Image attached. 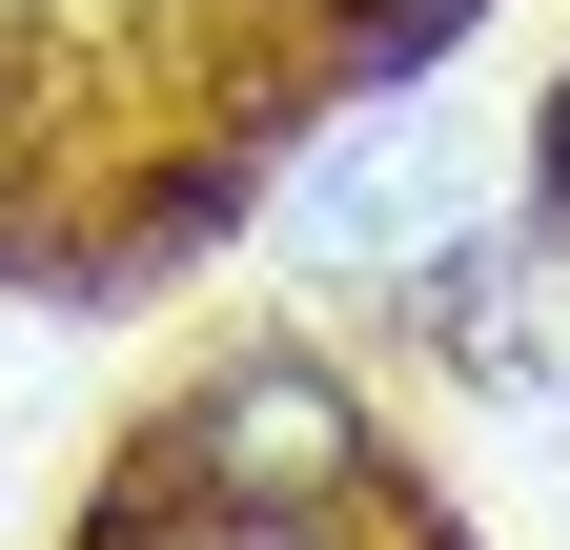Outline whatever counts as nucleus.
Segmentation results:
<instances>
[{"label": "nucleus", "mask_w": 570, "mask_h": 550, "mask_svg": "<svg viewBox=\"0 0 570 550\" xmlns=\"http://www.w3.org/2000/svg\"><path fill=\"white\" fill-rule=\"evenodd\" d=\"M489 225V144L449 102H367V122H326L306 144V184H285V245L306 265H367V286H428Z\"/></svg>", "instance_id": "f257e3e1"}, {"label": "nucleus", "mask_w": 570, "mask_h": 550, "mask_svg": "<svg viewBox=\"0 0 570 550\" xmlns=\"http://www.w3.org/2000/svg\"><path fill=\"white\" fill-rule=\"evenodd\" d=\"M184 469H204L245 530H306L326 490H367V387H346V367H306V347H245V367H204Z\"/></svg>", "instance_id": "f03ea898"}, {"label": "nucleus", "mask_w": 570, "mask_h": 550, "mask_svg": "<svg viewBox=\"0 0 570 550\" xmlns=\"http://www.w3.org/2000/svg\"><path fill=\"white\" fill-rule=\"evenodd\" d=\"M428 306H449V347L489 387H570V245H510V225H469L449 265H428Z\"/></svg>", "instance_id": "7ed1b4c3"}, {"label": "nucleus", "mask_w": 570, "mask_h": 550, "mask_svg": "<svg viewBox=\"0 0 570 550\" xmlns=\"http://www.w3.org/2000/svg\"><path fill=\"white\" fill-rule=\"evenodd\" d=\"M326 21H346V41H367V61H407V41H449V21H469V0H326Z\"/></svg>", "instance_id": "20e7f679"}, {"label": "nucleus", "mask_w": 570, "mask_h": 550, "mask_svg": "<svg viewBox=\"0 0 570 550\" xmlns=\"http://www.w3.org/2000/svg\"><path fill=\"white\" fill-rule=\"evenodd\" d=\"M204 550H306V530H204Z\"/></svg>", "instance_id": "39448f33"}, {"label": "nucleus", "mask_w": 570, "mask_h": 550, "mask_svg": "<svg viewBox=\"0 0 570 550\" xmlns=\"http://www.w3.org/2000/svg\"><path fill=\"white\" fill-rule=\"evenodd\" d=\"M550 184H570V82H550Z\"/></svg>", "instance_id": "423d86ee"}]
</instances>
